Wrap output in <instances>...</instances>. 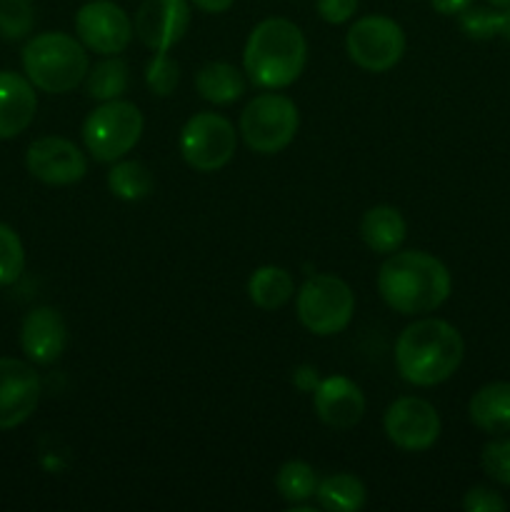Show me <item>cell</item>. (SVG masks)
Instances as JSON below:
<instances>
[{
	"label": "cell",
	"instance_id": "1",
	"mask_svg": "<svg viewBox=\"0 0 510 512\" xmlns=\"http://www.w3.org/2000/svg\"><path fill=\"white\" fill-rule=\"evenodd\" d=\"M453 280L435 255L395 250L378 270V293L400 315H425L450 298Z\"/></svg>",
	"mask_w": 510,
	"mask_h": 512
},
{
	"label": "cell",
	"instance_id": "2",
	"mask_svg": "<svg viewBox=\"0 0 510 512\" xmlns=\"http://www.w3.org/2000/svg\"><path fill=\"white\" fill-rule=\"evenodd\" d=\"M465 355L463 335L440 318L415 320L395 340V365L405 383L433 388L453 378Z\"/></svg>",
	"mask_w": 510,
	"mask_h": 512
},
{
	"label": "cell",
	"instance_id": "3",
	"mask_svg": "<svg viewBox=\"0 0 510 512\" xmlns=\"http://www.w3.org/2000/svg\"><path fill=\"white\" fill-rule=\"evenodd\" d=\"M308 40L288 18H265L250 30L243 50V70L263 90H283L303 75Z\"/></svg>",
	"mask_w": 510,
	"mask_h": 512
},
{
	"label": "cell",
	"instance_id": "4",
	"mask_svg": "<svg viewBox=\"0 0 510 512\" xmlns=\"http://www.w3.org/2000/svg\"><path fill=\"white\" fill-rule=\"evenodd\" d=\"M23 70L25 78L43 93L65 95L88 75V50L80 40L60 30L40 33L25 43Z\"/></svg>",
	"mask_w": 510,
	"mask_h": 512
},
{
	"label": "cell",
	"instance_id": "5",
	"mask_svg": "<svg viewBox=\"0 0 510 512\" xmlns=\"http://www.w3.org/2000/svg\"><path fill=\"white\" fill-rule=\"evenodd\" d=\"M298 320L305 330L318 338L343 333L355 313V295L350 285L338 275H310L295 298Z\"/></svg>",
	"mask_w": 510,
	"mask_h": 512
},
{
	"label": "cell",
	"instance_id": "6",
	"mask_svg": "<svg viewBox=\"0 0 510 512\" xmlns=\"http://www.w3.org/2000/svg\"><path fill=\"white\" fill-rule=\"evenodd\" d=\"M145 120L135 103L128 100H105L90 110L83 123V143L88 153L100 163H115L138 145Z\"/></svg>",
	"mask_w": 510,
	"mask_h": 512
},
{
	"label": "cell",
	"instance_id": "7",
	"mask_svg": "<svg viewBox=\"0 0 510 512\" xmlns=\"http://www.w3.org/2000/svg\"><path fill=\"white\" fill-rule=\"evenodd\" d=\"M298 125V105L278 90L255 95L240 115V135L245 145L260 155H275L288 148Z\"/></svg>",
	"mask_w": 510,
	"mask_h": 512
},
{
	"label": "cell",
	"instance_id": "8",
	"mask_svg": "<svg viewBox=\"0 0 510 512\" xmlns=\"http://www.w3.org/2000/svg\"><path fill=\"white\" fill-rule=\"evenodd\" d=\"M180 155L198 173H215L233 160L238 133L220 113H195L180 130Z\"/></svg>",
	"mask_w": 510,
	"mask_h": 512
},
{
	"label": "cell",
	"instance_id": "9",
	"mask_svg": "<svg viewBox=\"0 0 510 512\" xmlns=\"http://www.w3.org/2000/svg\"><path fill=\"white\" fill-rule=\"evenodd\" d=\"M348 58L365 73H388L405 53V33L388 15H363L345 35Z\"/></svg>",
	"mask_w": 510,
	"mask_h": 512
},
{
	"label": "cell",
	"instance_id": "10",
	"mask_svg": "<svg viewBox=\"0 0 510 512\" xmlns=\"http://www.w3.org/2000/svg\"><path fill=\"white\" fill-rule=\"evenodd\" d=\"M75 33L98 55H120L133 40V20L115 0H90L75 13Z\"/></svg>",
	"mask_w": 510,
	"mask_h": 512
},
{
	"label": "cell",
	"instance_id": "11",
	"mask_svg": "<svg viewBox=\"0 0 510 512\" xmlns=\"http://www.w3.org/2000/svg\"><path fill=\"white\" fill-rule=\"evenodd\" d=\"M383 428L390 443L408 453L430 450L440 438V415L428 400L405 395L393 400L383 415Z\"/></svg>",
	"mask_w": 510,
	"mask_h": 512
},
{
	"label": "cell",
	"instance_id": "12",
	"mask_svg": "<svg viewBox=\"0 0 510 512\" xmlns=\"http://www.w3.org/2000/svg\"><path fill=\"white\" fill-rule=\"evenodd\" d=\"M25 165L35 180L45 185H73L80 183L88 173V160L83 150L68 138L48 135L30 143L25 153Z\"/></svg>",
	"mask_w": 510,
	"mask_h": 512
},
{
	"label": "cell",
	"instance_id": "13",
	"mask_svg": "<svg viewBox=\"0 0 510 512\" xmlns=\"http://www.w3.org/2000/svg\"><path fill=\"white\" fill-rule=\"evenodd\" d=\"M188 0H143L135 13V35L153 53H168L190 28Z\"/></svg>",
	"mask_w": 510,
	"mask_h": 512
},
{
	"label": "cell",
	"instance_id": "14",
	"mask_svg": "<svg viewBox=\"0 0 510 512\" xmlns=\"http://www.w3.org/2000/svg\"><path fill=\"white\" fill-rule=\"evenodd\" d=\"M40 378L18 358H0V430H13L35 413Z\"/></svg>",
	"mask_w": 510,
	"mask_h": 512
},
{
	"label": "cell",
	"instance_id": "15",
	"mask_svg": "<svg viewBox=\"0 0 510 512\" xmlns=\"http://www.w3.org/2000/svg\"><path fill=\"white\" fill-rule=\"evenodd\" d=\"M65 345H68V325L58 310L40 305L25 315L20 325V348L30 363H55L65 353Z\"/></svg>",
	"mask_w": 510,
	"mask_h": 512
},
{
	"label": "cell",
	"instance_id": "16",
	"mask_svg": "<svg viewBox=\"0 0 510 512\" xmlns=\"http://www.w3.org/2000/svg\"><path fill=\"white\" fill-rule=\"evenodd\" d=\"M313 408L328 428L350 430L363 420L365 395L345 375H330L320 380L318 388L313 390Z\"/></svg>",
	"mask_w": 510,
	"mask_h": 512
},
{
	"label": "cell",
	"instance_id": "17",
	"mask_svg": "<svg viewBox=\"0 0 510 512\" xmlns=\"http://www.w3.org/2000/svg\"><path fill=\"white\" fill-rule=\"evenodd\" d=\"M38 95L35 85L25 75L0 70V140H10L23 133L35 118Z\"/></svg>",
	"mask_w": 510,
	"mask_h": 512
},
{
	"label": "cell",
	"instance_id": "18",
	"mask_svg": "<svg viewBox=\"0 0 510 512\" xmlns=\"http://www.w3.org/2000/svg\"><path fill=\"white\" fill-rule=\"evenodd\" d=\"M405 235H408V225H405L403 213L393 205H375V208L365 210L363 220H360V238L378 255H390L400 250Z\"/></svg>",
	"mask_w": 510,
	"mask_h": 512
},
{
	"label": "cell",
	"instance_id": "19",
	"mask_svg": "<svg viewBox=\"0 0 510 512\" xmlns=\"http://www.w3.org/2000/svg\"><path fill=\"white\" fill-rule=\"evenodd\" d=\"M470 420L488 435L510 433V383H488L470 398Z\"/></svg>",
	"mask_w": 510,
	"mask_h": 512
},
{
	"label": "cell",
	"instance_id": "20",
	"mask_svg": "<svg viewBox=\"0 0 510 512\" xmlns=\"http://www.w3.org/2000/svg\"><path fill=\"white\" fill-rule=\"evenodd\" d=\"M195 90L208 103L230 105L243 98L245 78L235 65L223 63V60H213V63H205L198 70V75H195Z\"/></svg>",
	"mask_w": 510,
	"mask_h": 512
},
{
	"label": "cell",
	"instance_id": "21",
	"mask_svg": "<svg viewBox=\"0 0 510 512\" xmlns=\"http://www.w3.org/2000/svg\"><path fill=\"white\" fill-rule=\"evenodd\" d=\"M295 293L293 275L280 265H260L248 280V298L260 310H280Z\"/></svg>",
	"mask_w": 510,
	"mask_h": 512
},
{
	"label": "cell",
	"instance_id": "22",
	"mask_svg": "<svg viewBox=\"0 0 510 512\" xmlns=\"http://www.w3.org/2000/svg\"><path fill=\"white\" fill-rule=\"evenodd\" d=\"M315 498L323 510L330 512H358L365 508V485L360 483V478L350 473H335L328 475L325 480H320L318 490H315Z\"/></svg>",
	"mask_w": 510,
	"mask_h": 512
},
{
	"label": "cell",
	"instance_id": "23",
	"mask_svg": "<svg viewBox=\"0 0 510 512\" xmlns=\"http://www.w3.org/2000/svg\"><path fill=\"white\" fill-rule=\"evenodd\" d=\"M153 173L140 160H115L108 173V188L115 198L125 203H135L153 193Z\"/></svg>",
	"mask_w": 510,
	"mask_h": 512
},
{
	"label": "cell",
	"instance_id": "24",
	"mask_svg": "<svg viewBox=\"0 0 510 512\" xmlns=\"http://www.w3.org/2000/svg\"><path fill=\"white\" fill-rule=\"evenodd\" d=\"M128 90V65L118 55H103L85 75V93L93 100H115Z\"/></svg>",
	"mask_w": 510,
	"mask_h": 512
},
{
	"label": "cell",
	"instance_id": "25",
	"mask_svg": "<svg viewBox=\"0 0 510 512\" xmlns=\"http://www.w3.org/2000/svg\"><path fill=\"white\" fill-rule=\"evenodd\" d=\"M318 483L320 480L315 470L303 460H288L275 475V488H278L280 498L290 505H303L310 498H315Z\"/></svg>",
	"mask_w": 510,
	"mask_h": 512
},
{
	"label": "cell",
	"instance_id": "26",
	"mask_svg": "<svg viewBox=\"0 0 510 512\" xmlns=\"http://www.w3.org/2000/svg\"><path fill=\"white\" fill-rule=\"evenodd\" d=\"M500 18H503V8L495 5H470L458 15V25L470 40H493L500 35Z\"/></svg>",
	"mask_w": 510,
	"mask_h": 512
},
{
	"label": "cell",
	"instance_id": "27",
	"mask_svg": "<svg viewBox=\"0 0 510 512\" xmlns=\"http://www.w3.org/2000/svg\"><path fill=\"white\" fill-rule=\"evenodd\" d=\"M25 248L20 235L10 225L0 223V288L13 285L23 275Z\"/></svg>",
	"mask_w": 510,
	"mask_h": 512
},
{
	"label": "cell",
	"instance_id": "28",
	"mask_svg": "<svg viewBox=\"0 0 510 512\" xmlns=\"http://www.w3.org/2000/svg\"><path fill=\"white\" fill-rule=\"evenodd\" d=\"M35 8L30 0H0V38L20 40L33 30Z\"/></svg>",
	"mask_w": 510,
	"mask_h": 512
},
{
	"label": "cell",
	"instance_id": "29",
	"mask_svg": "<svg viewBox=\"0 0 510 512\" xmlns=\"http://www.w3.org/2000/svg\"><path fill=\"white\" fill-rule=\"evenodd\" d=\"M180 80V65L170 58L168 53H155L150 58L148 68H145V83H148L150 93L168 98Z\"/></svg>",
	"mask_w": 510,
	"mask_h": 512
},
{
	"label": "cell",
	"instance_id": "30",
	"mask_svg": "<svg viewBox=\"0 0 510 512\" xmlns=\"http://www.w3.org/2000/svg\"><path fill=\"white\" fill-rule=\"evenodd\" d=\"M480 463H483V470L488 473V478L510 488V438L493 440V443L485 445L483 455H480Z\"/></svg>",
	"mask_w": 510,
	"mask_h": 512
},
{
	"label": "cell",
	"instance_id": "31",
	"mask_svg": "<svg viewBox=\"0 0 510 512\" xmlns=\"http://www.w3.org/2000/svg\"><path fill=\"white\" fill-rule=\"evenodd\" d=\"M463 508L468 512H505L508 503L490 488H470L463 498Z\"/></svg>",
	"mask_w": 510,
	"mask_h": 512
},
{
	"label": "cell",
	"instance_id": "32",
	"mask_svg": "<svg viewBox=\"0 0 510 512\" xmlns=\"http://www.w3.org/2000/svg\"><path fill=\"white\" fill-rule=\"evenodd\" d=\"M360 0H315V10L330 25H343L358 13Z\"/></svg>",
	"mask_w": 510,
	"mask_h": 512
},
{
	"label": "cell",
	"instance_id": "33",
	"mask_svg": "<svg viewBox=\"0 0 510 512\" xmlns=\"http://www.w3.org/2000/svg\"><path fill=\"white\" fill-rule=\"evenodd\" d=\"M293 383L295 388L303 390V393H313L320 383L318 370H315L313 365H298V368L293 370Z\"/></svg>",
	"mask_w": 510,
	"mask_h": 512
},
{
	"label": "cell",
	"instance_id": "34",
	"mask_svg": "<svg viewBox=\"0 0 510 512\" xmlns=\"http://www.w3.org/2000/svg\"><path fill=\"white\" fill-rule=\"evenodd\" d=\"M475 0H430V5L435 8V13L440 15H460L465 8H470Z\"/></svg>",
	"mask_w": 510,
	"mask_h": 512
},
{
	"label": "cell",
	"instance_id": "35",
	"mask_svg": "<svg viewBox=\"0 0 510 512\" xmlns=\"http://www.w3.org/2000/svg\"><path fill=\"white\" fill-rule=\"evenodd\" d=\"M190 3H193L198 10H203V13L220 15V13H228V10L233 8L235 0H190Z\"/></svg>",
	"mask_w": 510,
	"mask_h": 512
},
{
	"label": "cell",
	"instance_id": "36",
	"mask_svg": "<svg viewBox=\"0 0 510 512\" xmlns=\"http://www.w3.org/2000/svg\"><path fill=\"white\" fill-rule=\"evenodd\" d=\"M500 35L510 43V8H503V18H500Z\"/></svg>",
	"mask_w": 510,
	"mask_h": 512
},
{
	"label": "cell",
	"instance_id": "37",
	"mask_svg": "<svg viewBox=\"0 0 510 512\" xmlns=\"http://www.w3.org/2000/svg\"><path fill=\"white\" fill-rule=\"evenodd\" d=\"M485 3L495 5V8H510V0H485Z\"/></svg>",
	"mask_w": 510,
	"mask_h": 512
}]
</instances>
